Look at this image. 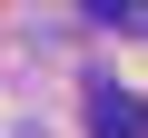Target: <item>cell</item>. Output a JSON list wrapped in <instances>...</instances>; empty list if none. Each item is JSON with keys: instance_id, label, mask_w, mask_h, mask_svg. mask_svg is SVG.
<instances>
[{"instance_id": "6da1fadb", "label": "cell", "mask_w": 148, "mask_h": 138, "mask_svg": "<svg viewBox=\"0 0 148 138\" xmlns=\"http://www.w3.org/2000/svg\"><path fill=\"white\" fill-rule=\"evenodd\" d=\"M89 128H99V138H148V109H138L128 89L99 79V89H89Z\"/></svg>"}, {"instance_id": "7a4b0ae2", "label": "cell", "mask_w": 148, "mask_h": 138, "mask_svg": "<svg viewBox=\"0 0 148 138\" xmlns=\"http://www.w3.org/2000/svg\"><path fill=\"white\" fill-rule=\"evenodd\" d=\"M99 20H119V30H148V0H89Z\"/></svg>"}]
</instances>
